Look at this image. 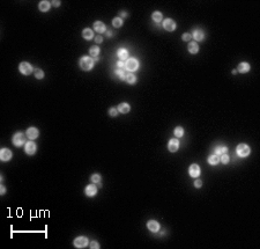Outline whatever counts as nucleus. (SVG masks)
Instances as JSON below:
<instances>
[{"instance_id": "nucleus-1", "label": "nucleus", "mask_w": 260, "mask_h": 249, "mask_svg": "<svg viewBox=\"0 0 260 249\" xmlns=\"http://www.w3.org/2000/svg\"><path fill=\"white\" fill-rule=\"evenodd\" d=\"M80 67L85 71H90L94 67V59L92 57H81L80 59Z\"/></svg>"}, {"instance_id": "nucleus-2", "label": "nucleus", "mask_w": 260, "mask_h": 249, "mask_svg": "<svg viewBox=\"0 0 260 249\" xmlns=\"http://www.w3.org/2000/svg\"><path fill=\"white\" fill-rule=\"evenodd\" d=\"M236 152H237V154H238L239 156L245 158V156H247L249 154H250L251 150H250V147H249L246 144H239V145L237 146V148H236Z\"/></svg>"}, {"instance_id": "nucleus-3", "label": "nucleus", "mask_w": 260, "mask_h": 249, "mask_svg": "<svg viewBox=\"0 0 260 249\" xmlns=\"http://www.w3.org/2000/svg\"><path fill=\"white\" fill-rule=\"evenodd\" d=\"M125 68L129 70L131 73L136 71L139 68V62L135 59V58H129L126 62H125Z\"/></svg>"}, {"instance_id": "nucleus-4", "label": "nucleus", "mask_w": 260, "mask_h": 249, "mask_svg": "<svg viewBox=\"0 0 260 249\" xmlns=\"http://www.w3.org/2000/svg\"><path fill=\"white\" fill-rule=\"evenodd\" d=\"M13 144H14L16 147L22 146L23 144H26V137H24V134L21 133V132L15 133V134L13 136Z\"/></svg>"}, {"instance_id": "nucleus-5", "label": "nucleus", "mask_w": 260, "mask_h": 249, "mask_svg": "<svg viewBox=\"0 0 260 249\" xmlns=\"http://www.w3.org/2000/svg\"><path fill=\"white\" fill-rule=\"evenodd\" d=\"M19 70H20V72H21L22 74H24V75H29V74L33 72V67H31V65L27 62L21 63L20 66H19Z\"/></svg>"}, {"instance_id": "nucleus-6", "label": "nucleus", "mask_w": 260, "mask_h": 249, "mask_svg": "<svg viewBox=\"0 0 260 249\" xmlns=\"http://www.w3.org/2000/svg\"><path fill=\"white\" fill-rule=\"evenodd\" d=\"M88 245V239L86 236H79L74 240V246L76 248H85Z\"/></svg>"}, {"instance_id": "nucleus-7", "label": "nucleus", "mask_w": 260, "mask_h": 249, "mask_svg": "<svg viewBox=\"0 0 260 249\" xmlns=\"http://www.w3.org/2000/svg\"><path fill=\"white\" fill-rule=\"evenodd\" d=\"M163 28L168 31H173L176 29V22L172 19H165L163 21Z\"/></svg>"}, {"instance_id": "nucleus-8", "label": "nucleus", "mask_w": 260, "mask_h": 249, "mask_svg": "<svg viewBox=\"0 0 260 249\" xmlns=\"http://www.w3.org/2000/svg\"><path fill=\"white\" fill-rule=\"evenodd\" d=\"M168 148H169V151L170 152H177L178 151V148H179V141H178V139L177 138H173V139H171L170 141H169V144H168Z\"/></svg>"}, {"instance_id": "nucleus-9", "label": "nucleus", "mask_w": 260, "mask_h": 249, "mask_svg": "<svg viewBox=\"0 0 260 249\" xmlns=\"http://www.w3.org/2000/svg\"><path fill=\"white\" fill-rule=\"evenodd\" d=\"M24 151H26V153L29 154V155L35 154V152H36V144L33 143V141H28V143L26 144V146H24Z\"/></svg>"}, {"instance_id": "nucleus-10", "label": "nucleus", "mask_w": 260, "mask_h": 249, "mask_svg": "<svg viewBox=\"0 0 260 249\" xmlns=\"http://www.w3.org/2000/svg\"><path fill=\"white\" fill-rule=\"evenodd\" d=\"M189 173H190V175H191L192 177H198V176L200 175V167H199L196 163L191 165L190 168H189Z\"/></svg>"}, {"instance_id": "nucleus-11", "label": "nucleus", "mask_w": 260, "mask_h": 249, "mask_svg": "<svg viewBox=\"0 0 260 249\" xmlns=\"http://www.w3.org/2000/svg\"><path fill=\"white\" fill-rule=\"evenodd\" d=\"M147 227L149 228V231H152V232H154V233H156V232L160 231V224H159L157 221H155V220H150V221H148V222H147Z\"/></svg>"}, {"instance_id": "nucleus-12", "label": "nucleus", "mask_w": 260, "mask_h": 249, "mask_svg": "<svg viewBox=\"0 0 260 249\" xmlns=\"http://www.w3.org/2000/svg\"><path fill=\"white\" fill-rule=\"evenodd\" d=\"M0 159L2 161H8L12 159V152L8 148H2L0 152Z\"/></svg>"}, {"instance_id": "nucleus-13", "label": "nucleus", "mask_w": 260, "mask_h": 249, "mask_svg": "<svg viewBox=\"0 0 260 249\" xmlns=\"http://www.w3.org/2000/svg\"><path fill=\"white\" fill-rule=\"evenodd\" d=\"M38 134H39V132H38V130L36 129V127H29L28 130H27V137L29 138V139H36L37 137H38Z\"/></svg>"}, {"instance_id": "nucleus-14", "label": "nucleus", "mask_w": 260, "mask_h": 249, "mask_svg": "<svg viewBox=\"0 0 260 249\" xmlns=\"http://www.w3.org/2000/svg\"><path fill=\"white\" fill-rule=\"evenodd\" d=\"M86 193H87V196H95L96 193H97V187L93 183V184H89V186H87L86 188Z\"/></svg>"}, {"instance_id": "nucleus-15", "label": "nucleus", "mask_w": 260, "mask_h": 249, "mask_svg": "<svg viewBox=\"0 0 260 249\" xmlns=\"http://www.w3.org/2000/svg\"><path fill=\"white\" fill-rule=\"evenodd\" d=\"M131 107L129 103H126V102H124V103H120L119 106H118V111L119 113H122V114H127L129 111H130Z\"/></svg>"}, {"instance_id": "nucleus-16", "label": "nucleus", "mask_w": 260, "mask_h": 249, "mask_svg": "<svg viewBox=\"0 0 260 249\" xmlns=\"http://www.w3.org/2000/svg\"><path fill=\"white\" fill-rule=\"evenodd\" d=\"M238 72H240V73H247L249 71H250V64L249 63H240L239 65H238Z\"/></svg>"}, {"instance_id": "nucleus-17", "label": "nucleus", "mask_w": 260, "mask_h": 249, "mask_svg": "<svg viewBox=\"0 0 260 249\" xmlns=\"http://www.w3.org/2000/svg\"><path fill=\"white\" fill-rule=\"evenodd\" d=\"M192 37L194 38L195 41H202L205 38V32L202 30H200V29H196V30L193 31Z\"/></svg>"}, {"instance_id": "nucleus-18", "label": "nucleus", "mask_w": 260, "mask_h": 249, "mask_svg": "<svg viewBox=\"0 0 260 249\" xmlns=\"http://www.w3.org/2000/svg\"><path fill=\"white\" fill-rule=\"evenodd\" d=\"M94 29H95V31H97V32H104L105 29H106V27H105V25H104L103 22L96 21V22L94 23Z\"/></svg>"}, {"instance_id": "nucleus-19", "label": "nucleus", "mask_w": 260, "mask_h": 249, "mask_svg": "<svg viewBox=\"0 0 260 249\" xmlns=\"http://www.w3.org/2000/svg\"><path fill=\"white\" fill-rule=\"evenodd\" d=\"M50 7H51L50 1L43 0V1H41V2H39V9H41L42 12H48V11L50 9Z\"/></svg>"}, {"instance_id": "nucleus-20", "label": "nucleus", "mask_w": 260, "mask_h": 249, "mask_svg": "<svg viewBox=\"0 0 260 249\" xmlns=\"http://www.w3.org/2000/svg\"><path fill=\"white\" fill-rule=\"evenodd\" d=\"M117 55H118V57H119L120 60H125V59L129 58V51L126 49H119L118 52H117Z\"/></svg>"}, {"instance_id": "nucleus-21", "label": "nucleus", "mask_w": 260, "mask_h": 249, "mask_svg": "<svg viewBox=\"0 0 260 249\" xmlns=\"http://www.w3.org/2000/svg\"><path fill=\"white\" fill-rule=\"evenodd\" d=\"M82 37L85 39H92L94 37V31L92 30V29H89V28H86V29H83V31H82Z\"/></svg>"}, {"instance_id": "nucleus-22", "label": "nucleus", "mask_w": 260, "mask_h": 249, "mask_svg": "<svg viewBox=\"0 0 260 249\" xmlns=\"http://www.w3.org/2000/svg\"><path fill=\"white\" fill-rule=\"evenodd\" d=\"M187 49H189V51L191 52V53H198V51H199V46H198V44L195 43V42H190L189 43V45H187Z\"/></svg>"}, {"instance_id": "nucleus-23", "label": "nucleus", "mask_w": 260, "mask_h": 249, "mask_svg": "<svg viewBox=\"0 0 260 249\" xmlns=\"http://www.w3.org/2000/svg\"><path fill=\"white\" fill-rule=\"evenodd\" d=\"M208 162H209V165L215 166V165H217L220 162V156L216 155V154H212V155L208 156Z\"/></svg>"}, {"instance_id": "nucleus-24", "label": "nucleus", "mask_w": 260, "mask_h": 249, "mask_svg": "<svg viewBox=\"0 0 260 249\" xmlns=\"http://www.w3.org/2000/svg\"><path fill=\"white\" fill-rule=\"evenodd\" d=\"M125 80H126V82H129L131 85H133V84H135V81H136V77L133 74V73H127L126 74V77H125Z\"/></svg>"}, {"instance_id": "nucleus-25", "label": "nucleus", "mask_w": 260, "mask_h": 249, "mask_svg": "<svg viewBox=\"0 0 260 249\" xmlns=\"http://www.w3.org/2000/svg\"><path fill=\"white\" fill-rule=\"evenodd\" d=\"M228 152V148L226 146H216L215 148V154L216 155H222V154H226Z\"/></svg>"}, {"instance_id": "nucleus-26", "label": "nucleus", "mask_w": 260, "mask_h": 249, "mask_svg": "<svg viewBox=\"0 0 260 249\" xmlns=\"http://www.w3.org/2000/svg\"><path fill=\"white\" fill-rule=\"evenodd\" d=\"M89 53H90V56H92V57L96 58L98 55H99V48H98L97 45H95V46H92V48L89 49Z\"/></svg>"}, {"instance_id": "nucleus-27", "label": "nucleus", "mask_w": 260, "mask_h": 249, "mask_svg": "<svg viewBox=\"0 0 260 249\" xmlns=\"http://www.w3.org/2000/svg\"><path fill=\"white\" fill-rule=\"evenodd\" d=\"M112 26L115 28H120L123 26V19L122 18H115L112 20Z\"/></svg>"}, {"instance_id": "nucleus-28", "label": "nucleus", "mask_w": 260, "mask_h": 249, "mask_svg": "<svg viewBox=\"0 0 260 249\" xmlns=\"http://www.w3.org/2000/svg\"><path fill=\"white\" fill-rule=\"evenodd\" d=\"M115 75L118 77V79H124L125 80V77H126V73L124 72V70H119V68H116L115 70Z\"/></svg>"}, {"instance_id": "nucleus-29", "label": "nucleus", "mask_w": 260, "mask_h": 249, "mask_svg": "<svg viewBox=\"0 0 260 249\" xmlns=\"http://www.w3.org/2000/svg\"><path fill=\"white\" fill-rule=\"evenodd\" d=\"M152 18H153V20L155 22H161L162 21V13L161 12H154Z\"/></svg>"}, {"instance_id": "nucleus-30", "label": "nucleus", "mask_w": 260, "mask_h": 249, "mask_svg": "<svg viewBox=\"0 0 260 249\" xmlns=\"http://www.w3.org/2000/svg\"><path fill=\"white\" fill-rule=\"evenodd\" d=\"M173 133H175V136H176L177 138H180V137H183V134H184V129H183L182 126H177V127L175 129Z\"/></svg>"}, {"instance_id": "nucleus-31", "label": "nucleus", "mask_w": 260, "mask_h": 249, "mask_svg": "<svg viewBox=\"0 0 260 249\" xmlns=\"http://www.w3.org/2000/svg\"><path fill=\"white\" fill-rule=\"evenodd\" d=\"M90 181L93 182V183H99L101 182V175L99 174H94L92 177H90Z\"/></svg>"}, {"instance_id": "nucleus-32", "label": "nucleus", "mask_w": 260, "mask_h": 249, "mask_svg": "<svg viewBox=\"0 0 260 249\" xmlns=\"http://www.w3.org/2000/svg\"><path fill=\"white\" fill-rule=\"evenodd\" d=\"M35 77H36L37 79H43V78H44V72H43L42 70L37 68V70H35Z\"/></svg>"}, {"instance_id": "nucleus-33", "label": "nucleus", "mask_w": 260, "mask_h": 249, "mask_svg": "<svg viewBox=\"0 0 260 249\" xmlns=\"http://www.w3.org/2000/svg\"><path fill=\"white\" fill-rule=\"evenodd\" d=\"M220 161H221L222 163L227 165V163H229V161H230V158H229V155H228V154H222V155H221V158H220Z\"/></svg>"}, {"instance_id": "nucleus-34", "label": "nucleus", "mask_w": 260, "mask_h": 249, "mask_svg": "<svg viewBox=\"0 0 260 249\" xmlns=\"http://www.w3.org/2000/svg\"><path fill=\"white\" fill-rule=\"evenodd\" d=\"M109 114H110V116H111V117H116V116H117V114H118V110H117L116 108H111V109L109 110Z\"/></svg>"}, {"instance_id": "nucleus-35", "label": "nucleus", "mask_w": 260, "mask_h": 249, "mask_svg": "<svg viewBox=\"0 0 260 249\" xmlns=\"http://www.w3.org/2000/svg\"><path fill=\"white\" fill-rule=\"evenodd\" d=\"M182 38H183V41H190V39L192 38V35L189 34V32H185V34H183Z\"/></svg>"}, {"instance_id": "nucleus-36", "label": "nucleus", "mask_w": 260, "mask_h": 249, "mask_svg": "<svg viewBox=\"0 0 260 249\" xmlns=\"http://www.w3.org/2000/svg\"><path fill=\"white\" fill-rule=\"evenodd\" d=\"M117 67H118L119 70H124V67H125V63L123 62V60H119V62L117 63Z\"/></svg>"}, {"instance_id": "nucleus-37", "label": "nucleus", "mask_w": 260, "mask_h": 249, "mask_svg": "<svg viewBox=\"0 0 260 249\" xmlns=\"http://www.w3.org/2000/svg\"><path fill=\"white\" fill-rule=\"evenodd\" d=\"M90 248H96V249H98V248H99V245H98L97 242L93 241V242H90Z\"/></svg>"}, {"instance_id": "nucleus-38", "label": "nucleus", "mask_w": 260, "mask_h": 249, "mask_svg": "<svg viewBox=\"0 0 260 249\" xmlns=\"http://www.w3.org/2000/svg\"><path fill=\"white\" fill-rule=\"evenodd\" d=\"M201 186H202V182H201L200 180H196V181L194 182V187L195 188H200Z\"/></svg>"}, {"instance_id": "nucleus-39", "label": "nucleus", "mask_w": 260, "mask_h": 249, "mask_svg": "<svg viewBox=\"0 0 260 249\" xmlns=\"http://www.w3.org/2000/svg\"><path fill=\"white\" fill-rule=\"evenodd\" d=\"M95 41H96L97 43H102V42H103V37H102V36H96V37H95Z\"/></svg>"}, {"instance_id": "nucleus-40", "label": "nucleus", "mask_w": 260, "mask_h": 249, "mask_svg": "<svg viewBox=\"0 0 260 249\" xmlns=\"http://www.w3.org/2000/svg\"><path fill=\"white\" fill-rule=\"evenodd\" d=\"M60 5V1H53V6H56V7H58Z\"/></svg>"}, {"instance_id": "nucleus-41", "label": "nucleus", "mask_w": 260, "mask_h": 249, "mask_svg": "<svg viewBox=\"0 0 260 249\" xmlns=\"http://www.w3.org/2000/svg\"><path fill=\"white\" fill-rule=\"evenodd\" d=\"M0 192H1V195H3V193H5V188L1 187V190H0Z\"/></svg>"}, {"instance_id": "nucleus-42", "label": "nucleus", "mask_w": 260, "mask_h": 249, "mask_svg": "<svg viewBox=\"0 0 260 249\" xmlns=\"http://www.w3.org/2000/svg\"><path fill=\"white\" fill-rule=\"evenodd\" d=\"M120 15H123V16H124V18H126V16H127V14H126V13H125V12H123V13H120Z\"/></svg>"}]
</instances>
